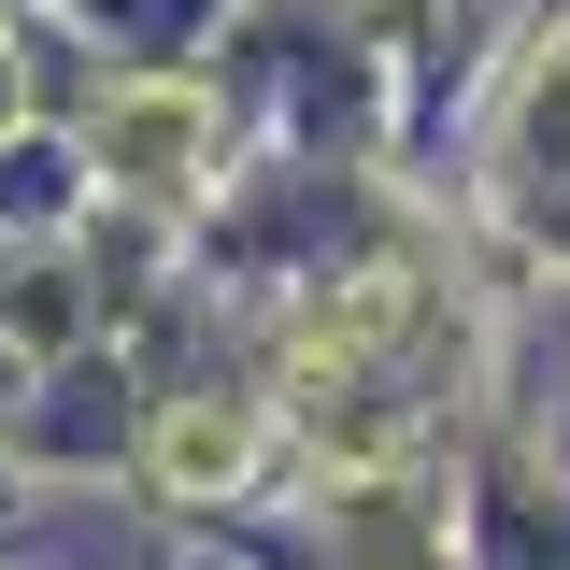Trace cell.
Instances as JSON below:
<instances>
[{
	"instance_id": "obj_1",
	"label": "cell",
	"mask_w": 570,
	"mask_h": 570,
	"mask_svg": "<svg viewBox=\"0 0 570 570\" xmlns=\"http://www.w3.org/2000/svg\"><path fill=\"white\" fill-rule=\"evenodd\" d=\"M115 157H129V186H186V157H200V100H186V86L115 100Z\"/></svg>"
},
{
	"instance_id": "obj_2",
	"label": "cell",
	"mask_w": 570,
	"mask_h": 570,
	"mask_svg": "<svg viewBox=\"0 0 570 570\" xmlns=\"http://www.w3.org/2000/svg\"><path fill=\"white\" fill-rule=\"evenodd\" d=\"M243 442H257L243 414H171V442H157V471H171V485H228V471H243Z\"/></svg>"
}]
</instances>
